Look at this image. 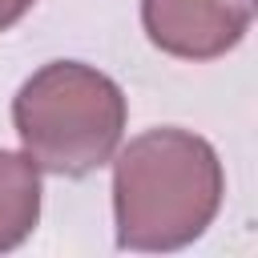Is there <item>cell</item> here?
<instances>
[{"label":"cell","instance_id":"cell-3","mask_svg":"<svg viewBox=\"0 0 258 258\" xmlns=\"http://www.w3.org/2000/svg\"><path fill=\"white\" fill-rule=\"evenodd\" d=\"M250 0H141L149 40L185 60H210L234 48L250 28Z\"/></svg>","mask_w":258,"mask_h":258},{"label":"cell","instance_id":"cell-2","mask_svg":"<svg viewBox=\"0 0 258 258\" xmlns=\"http://www.w3.org/2000/svg\"><path fill=\"white\" fill-rule=\"evenodd\" d=\"M12 125L36 169L85 177L117 153L125 133V97L105 73L77 60H52L20 85Z\"/></svg>","mask_w":258,"mask_h":258},{"label":"cell","instance_id":"cell-4","mask_svg":"<svg viewBox=\"0 0 258 258\" xmlns=\"http://www.w3.org/2000/svg\"><path fill=\"white\" fill-rule=\"evenodd\" d=\"M40 214V177L36 165L20 153L0 149V250L20 246Z\"/></svg>","mask_w":258,"mask_h":258},{"label":"cell","instance_id":"cell-1","mask_svg":"<svg viewBox=\"0 0 258 258\" xmlns=\"http://www.w3.org/2000/svg\"><path fill=\"white\" fill-rule=\"evenodd\" d=\"M222 161L185 129H149L125 145L113 173L117 246L177 250L194 242L222 206Z\"/></svg>","mask_w":258,"mask_h":258},{"label":"cell","instance_id":"cell-5","mask_svg":"<svg viewBox=\"0 0 258 258\" xmlns=\"http://www.w3.org/2000/svg\"><path fill=\"white\" fill-rule=\"evenodd\" d=\"M28 8H32V0H0V32H4V28H12Z\"/></svg>","mask_w":258,"mask_h":258}]
</instances>
